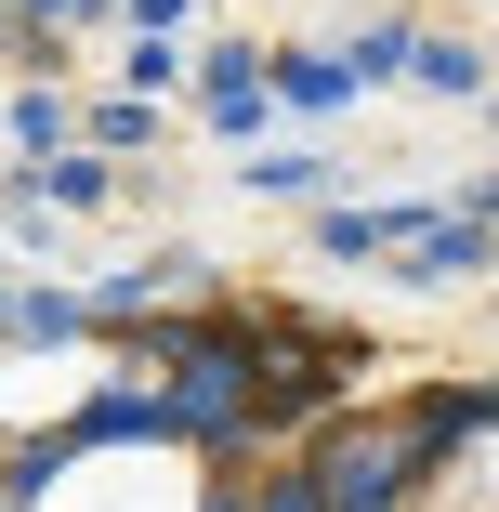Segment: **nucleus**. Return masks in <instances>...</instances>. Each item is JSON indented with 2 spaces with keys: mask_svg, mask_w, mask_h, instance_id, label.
Here are the masks:
<instances>
[{
  "mask_svg": "<svg viewBox=\"0 0 499 512\" xmlns=\"http://www.w3.org/2000/svg\"><path fill=\"white\" fill-rule=\"evenodd\" d=\"M0 512H499V381L303 302L0 342Z\"/></svg>",
  "mask_w": 499,
  "mask_h": 512,
  "instance_id": "f257e3e1",
  "label": "nucleus"
}]
</instances>
